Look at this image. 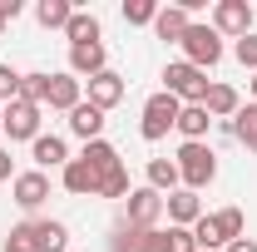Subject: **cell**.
<instances>
[{"label": "cell", "mask_w": 257, "mask_h": 252, "mask_svg": "<svg viewBox=\"0 0 257 252\" xmlns=\"http://www.w3.org/2000/svg\"><path fill=\"white\" fill-rule=\"evenodd\" d=\"M64 188L79 193V198H84V193H99V173L84 158H69V163H64Z\"/></svg>", "instance_id": "cell-14"}, {"label": "cell", "mask_w": 257, "mask_h": 252, "mask_svg": "<svg viewBox=\"0 0 257 252\" xmlns=\"http://www.w3.org/2000/svg\"><path fill=\"white\" fill-rule=\"evenodd\" d=\"M252 94H257V79H252Z\"/></svg>", "instance_id": "cell-34"}, {"label": "cell", "mask_w": 257, "mask_h": 252, "mask_svg": "<svg viewBox=\"0 0 257 252\" xmlns=\"http://www.w3.org/2000/svg\"><path fill=\"white\" fill-rule=\"evenodd\" d=\"M0 30H5V20H0Z\"/></svg>", "instance_id": "cell-36"}, {"label": "cell", "mask_w": 257, "mask_h": 252, "mask_svg": "<svg viewBox=\"0 0 257 252\" xmlns=\"http://www.w3.org/2000/svg\"><path fill=\"white\" fill-rule=\"evenodd\" d=\"M168 252H198L193 227H168Z\"/></svg>", "instance_id": "cell-29"}, {"label": "cell", "mask_w": 257, "mask_h": 252, "mask_svg": "<svg viewBox=\"0 0 257 252\" xmlns=\"http://www.w3.org/2000/svg\"><path fill=\"white\" fill-rule=\"evenodd\" d=\"M45 104H50V109H74V104H79V79H74V74H50Z\"/></svg>", "instance_id": "cell-17"}, {"label": "cell", "mask_w": 257, "mask_h": 252, "mask_svg": "<svg viewBox=\"0 0 257 252\" xmlns=\"http://www.w3.org/2000/svg\"><path fill=\"white\" fill-rule=\"evenodd\" d=\"M69 69L74 74H104V45H69Z\"/></svg>", "instance_id": "cell-15"}, {"label": "cell", "mask_w": 257, "mask_h": 252, "mask_svg": "<svg viewBox=\"0 0 257 252\" xmlns=\"http://www.w3.org/2000/svg\"><path fill=\"white\" fill-rule=\"evenodd\" d=\"M10 178V154H0V183Z\"/></svg>", "instance_id": "cell-33"}, {"label": "cell", "mask_w": 257, "mask_h": 252, "mask_svg": "<svg viewBox=\"0 0 257 252\" xmlns=\"http://www.w3.org/2000/svg\"><path fill=\"white\" fill-rule=\"evenodd\" d=\"M173 183H178V163H168V158H154V163H149V188L154 193H173Z\"/></svg>", "instance_id": "cell-25"}, {"label": "cell", "mask_w": 257, "mask_h": 252, "mask_svg": "<svg viewBox=\"0 0 257 252\" xmlns=\"http://www.w3.org/2000/svg\"><path fill=\"white\" fill-rule=\"evenodd\" d=\"M45 198H50V178L45 173H20L15 178V203L20 208H40Z\"/></svg>", "instance_id": "cell-13"}, {"label": "cell", "mask_w": 257, "mask_h": 252, "mask_svg": "<svg viewBox=\"0 0 257 252\" xmlns=\"http://www.w3.org/2000/svg\"><path fill=\"white\" fill-rule=\"evenodd\" d=\"M227 252H257V242H247V237H237V242H227Z\"/></svg>", "instance_id": "cell-32"}, {"label": "cell", "mask_w": 257, "mask_h": 252, "mask_svg": "<svg viewBox=\"0 0 257 252\" xmlns=\"http://www.w3.org/2000/svg\"><path fill=\"white\" fill-rule=\"evenodd\" d=\"M119 99H124V79H119L114 69H104V74L89 79V104H94V109H114Z\"/></svg>", "instance_id": "cell-11"}, {"label": "cell", "mask_w": 257, "mask_h": 252, "mask_svg": "<svg viewBox=\"0 0 257 252\" xmlns=\"http://www.w3.org/2000/svg\"><path fill=\"white\" fill-rule=\"evenodd\" d=\"M188 10L183 5H168V10H159V20H154V30H159V40H183L188 35Z\"/></svg>", "instance_id": "cell-18"}, {"label": "cell", "mask_w": 257, "mask_h": 252, "mask_svg": "<svg viewBox=\"0 0 257 252\" xmlns=\"http://www.w3.org/2000/svg\"><path fill=\"white\" fill-rule=\"evenodd\" d=\"M20 15V0H0V20H15Z\"/></svg>", "instance_id": "cell-31"}, {"label": "cell", "mask_w": 257, "mask_h": 252, "mask_svg": "<svg viewBox=\"0 0 257 252\" xmlns=\"http://www.w3.org/2000/svg\"><path fill=\"white\" fill-rule=\"evenodd\" d=\"M64 222H20L10 227V252H64Z\"/></svg>", "instance_id": "cell-2"}, {"label": "cell", "mask_w": 257, "mask_h": 252, "mask_svg": "<svg viewBox=\"0 0 257 252\" xmlns=\"http://www.w3.org/2000/svg\"><path fill=\"white\" fill-rule=\"evenodd\" d=\"M203 109H208V114H237L242 104H237V89H232V84H208Z\"/></svg>", "instance_id": "cell-21"}, {"label": "cell", "mask_w": 257, "mask_h": 252, "mask_svg": "<svg viewBox=\"0 0 257 252\" xmlns=\"http://www.w3.org/2000/svg\"><path fill=\"white\" fill-rule=\"evenodd\" d=\"M64 35H69V45H99V20L84 15V10H74L69 25H64Z\"/></svg>", "instance_id": "cell-20"}, {"label": "cell", "mask_w": 257, "mask_h": 252, "mask_svg": "<svg viewBox=\"0 0 257 252\" xmlns=\"http://www.w3.org/2000/svg\"><path fill=\"white\" fill-rule=\"evenodd\" d=\"M237 60L247 64V69H257V35H242L237 40Z\"/></svg>", "instance_id": "cell-30"}, {"label": "cell", "mask_w": 257, "mask_h": 252, "mask_svg": "<svg viewBox=\"0 0 257 252\" xmlns=\"http://www.w3.org/2000/svg\"><path fill=\"white\" fill-rule=\"evenodd\" d=\"M0 119H5V109H0Z\"/></svg>", "instance_id": "cell-35"}, {"label": "cell", "mask_w": 257, "mask_h": 252, "mask_svg": "<svg viewBox=\"0 0 257 252\" xmlns=\"http://www.w3.org/2000/svg\"><path fill=\"white\" fill-rule=\"evenodd\" d=\"M232 139H237V144H247V149L257 154V104H247V109H237V114H232Z\"/></svg>", "instance_id": "cell-23"}, {"label": "cell", "mask_w": 257, "mask_h": 252, "mask_svg": "<svg viewBox=\"0 0 257 252\" xmlns=\"http://www.w3.org/2000/svg\"><path fill=\"white\" fill-rule=\"evenodd\" d=\"M35 163H45V168L69 163V158H64V139H55V134H40V139H35Z\"/></svg>", "instance_id": "cell-24"}, {"label": "cell", "mask_w": 257, "mask_h": 252, "mask_svg": "<svg viewBox=\"0 0 257 252\" xmlns=\"http://www.w3.org/2000/svg\"><path fill=\"white\" fill-rule=\"evenodd\" d=\"M69 15H74V10H69V0H40V5H35V20H40L45 30H64V25H69Z\"/></svg>", "instance_id": "cell-22"}, {"label": "cell", "mask_w": 257, "mask_h": 252, "mask_svg": "<svg viewBox=\"0 0 257 252\" xmlns=\"http://www.w3.org/2000/svg\"><path fill=\"white\" fill-rule=\"evenodd\" d=\"M213 30L242 40V35L252 30V5H247V0H218V10H213Z\"/></svg>", "instance_id": "cell-8"}, {"label": "cell", "mask_w": 257, "mask_h": 252, "mask_svg": "<svg viewBox=\"0 0 257 252\" xmlns=\"http://www.w3.org/2000/svg\"><path fill=\"white\" fill-rule=\"evenodd\" d=\"M178 114H183V104H178V99L163 89V94H154L149 104H144V124H139V134H144L149 144H159L163 134L178 124Z\"/></svg>", "instance_id": "cell-6"}, {"label": "cell", "mask_w": 257, "mask_h": 252, "mask_svg": "<svg viewBox=\"0 0 257 252\" xmlns=\"http://www.w3.org/2000/svg\"><path fill=\"white\" fill-rule=\"evenodd\" d=\"M69 129H74L79 139H89V144H94L99 129H104V109H94V104H74V109H69Z\"/></svg>", "instance_id": "cell-16"}, {"label": "cell", "mask_w": 257, "mask_h": 252, "mask_svg": "<svg viewBox=\"0 0 257 252\" xmlns=\"http://www.w3.org/2000/svg\"><path fill=\"white\" fill-rule=\"evenodd\" d=\"M178 45L188 50V64H198L203 74H208L213 64L223 60V35L213 30V25H188V35H183Z\"/></svg>", "instance_id": "cell-5"}, {"label": "cell", "mask_w": 257, "mask_h": 252, "mask_svg": "<svg viewBox=\"0 0 257 252\" xmlns=\"http://www.w3.org/2000/svg\"><path fill=\"white\" fill-rule=\"evenodd\" d=\"M208 124H213V119H208V109H203V104H188V109L178 114V124H173V129H178V134H183L188 144H203Z\"/></svg>", "instance_id": "cell-19"}, {"label": "cell", "mask_w": 257, "mask_h": 252, "mask_svg": "<svg viewBox=\"0 0 257 252\" xmlns=\"http://www.w3.org/2000/svg\"><path fill=\"white\" fill-rule=\"evenodd\" d=\"M5 252H10V247H5Z\"/></svg>", "instance_id": "cell-37"}, {"label": "cell", "mask_w": 257, "mask_h": 252, "mask_svg": "<svg viewBox=\"0 0 257 252\" xmlns=\"http://www.w3.org/2000/svg\"><path fill=\"white\" fill-rule=\"evenodd\" d=\"M163 79H168V94L173 99H188V104H203V94H208V74L198 69V64L178 60L163 69Z\"/></svg>", "instance_id": "cell-7"}, {"label": "cell", "mask_w": 257, "mask_h": 252, "mask_svg": "<svg viewBox=\"0 0 257 252\" xmlns=\"http://www.w3.org/2000/svg\"><path fill=\"white\" fill-rule=\"evenodd\" d=\"M159 213H163V193H154V188H134L128 193V227L149 232V227L159 222Z\"/></svg>", "instance_id": "cell-10"}, {"label": "cell", "mask_w": 257, "mask_h": 252, "mask_svg": "<svg viewBox=\"0 0 257 252\" xmlns=\"http://www.w3.org/2000/svg\"><path fill=\"white\" fill-rule=\"evenodd\" d=\"M84 163L99 173V193H104V198H124V193H128V173H124V158H119L114 144L94 139V144L84 149Z\"/></svg>", "instance_id": "cell-1"}, {"label": "cell", "mask_w": 257, "mask_h": 252, "mask_svg": "<svg viewBox=\"0 0 257 252\" xmlns=\"http://www.w3.org/2000/svg\"><path fill=\"white\" fill-rule=\"evenodd\" d=\"M213 173H218V158H213L208 144H183V149H178V178L188 183V193L208 188Z\"/></svg>", "instance_id": "cell-4"}, {"label": "cell", "mask_w": 257, "mask_h": 252, "mask_svg": "<svg viewBox=\"0 0 257 252\" xmlns=\"http://www.w3.org/2000/svg\"><path fill=\"white\" fill-rule=\"evenodd\" d=\"M50 94V74H20V99L25 104H45Z\"/></svg>", "instance_id": "cell-26"}, {"label": "cell", "mask_w": 257, "mask_h": 252, "mask_svg": "<svg viewBox=\"0 0 257 252\" xmlns=\"http://www.w3.org/2000/svg\"><path fill=\"white\" fill-rule=\"evenodd\" d=\"M163 208H168V218L178 222V227H193V222L203 218V208H198V193H168V198H163Z\"/></svg>", "instance_id": "cell-12"}, {"label": "cell", "mask_w": 257, "mask_h": 252, "mask_svg": "<svg viewBox=\"0 0 257 252\" xmlns=\"http://www.w3.org/2000/svg\"><path fill=\"white\" fill-rule=\"evenodd\" d=\"M237 237H242V213H237V208H223V213H213V218L193 222V242H198V252H213L218 242H237Z\"/></svg>", "instance_id": "cell-3"}, {"label": "cell", "mask_w": 257, "mask_h": 252, "mask_svg": "<svg viewBox=\"0 0 257 252\" xmlns=\"http://www.w3.org/2000/svg\"><path fill=\"white\" fill-rule=\"evenodd\" d=\"M0 99H5V104L20 99V74H15L10 64H0Z\"/></svg>", "instance_id": "cell-28"}, {"label": "cell", "mask_w": 257, "mask_h": 252, "mask_svg": "<svg viewBox=\"0 0 257 252\" xmlns=\"http://www.w3.org/2000/svg\"><path fill=\"white\" fill-rule=\"evenodd\" d=\"M124 20H128V25H154V20H159V5H154V0H128Z\"/></svg>", "instance_id": "cell-27"}, {"label": "cell", "mask_w": 257, "mask_h": 252, "mask_svg": "<svg viewBox=\"0 0 257 252\" xmlns=\"http://www.w3.org/2000/svg\"><path fill=\"white\" fill-rule=\"evenodd\" d=\"M0 129H5L10 139H40V104H25V99L5 104V119H0Z\"/></svg>", "instance_id": "cell-9"}]
</instances>
